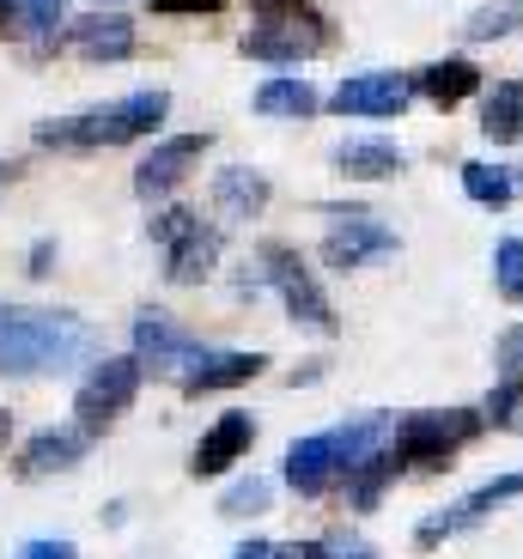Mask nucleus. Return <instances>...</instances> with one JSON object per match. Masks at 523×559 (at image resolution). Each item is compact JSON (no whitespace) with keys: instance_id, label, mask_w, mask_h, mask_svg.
<instances>
[{"instance_id":"13","label":"nucleus","mask_w":523,"mask_h":559,"mask_svg":"<svg viewBox=\"0 0 523 559\" xmlns=\"http://www.w3.org/2000/svg\"><path fill=\"white\" fill-rule=\"evenodd\" d=\"M134 353H141V365H153V371H177V378H183V371H189V365H195L207 347H201V341H189L170 317L141 310V317H134Z\"/></svg>"},{"instance_id":"31","label":"nucleus","mask_w":523,"mask_h":559,"mask_svg":"<svg viewBox=\"0 0 523 559\" xmlns=\"http://www.w3.org/2000/svg\"><path fill=\"white\" fill-rule=\"evenodd\" d=\"M19 559H80V547H73V542H25V547H19Z\"/></svg>"},{"instance_id":"10","label":"nucleus","mask_w":523,"mask_h":559,"mask_svg":"<svg viewBox=\"0 0 523 559\" xmlns=\"http://www.w3.org/2000/svg\"><path fill=\"white\" fill-rule=\"evenodd\" d=\"M85 450H92V432H85L80 419L73 426H43L37 438H25V450L13 456V475L19 480H43V475H68L80 468Z\"/></svg>"},{"instance_id":"16","label":"nucleus","mask_w":523,"mask_h":559,"mask_svg":"<svg viewBox=\"0 0 523 559\" xmlns=\"http://www.w3.org/2000/svg\"><path fill=\"white\" fill-rule=\"evenodd\" d=\"M269 359L262 353H201L195 365L183 371V395H219V390H243L250 378H262Z\"/></svg>"},{"instance_id":"1","label":"nucleus","mask_w":523,"mask_h":559,"mask_svg":"<svg viewBox=\"0 0 523 559\" xmlns=\"http://www.w3.org/2000/svg\"><path fill=\"white\" fill-rule=\"evenodd\" d=\"M92 322L73 310H0V378H56L92 353Z\"/></svg>"},{"instance_id":"15","label":"nucleus","mask_w":523,"mask_h":559,"mask_svg":"<svg viewBox=\"0 0 523 559\" xmlns=\"http://www.w3.org/2000/svg\"><path fill=\"white\" fill-rule=\"evenodd\" d=\"M329 110H341V116H402L408 110V80H402V73H359V80H341Z\"/></svg>"},{"instance_id":"39","label":"nucleus","mask_w":523,"mask_h":559,"mask_svg":"<svg viewBox=\"0 0 523 559\" xmlns=\"http://www.w3.org/2000/svg\"><path fill=\"white\" fill-rule=\"evenodd\" d=\"M7 438H13V414L0 407V450H7Z\"/></svg>"},{"instance_id":"17","label":"nucleus","mask_w":523,"mask_h":559,"mask_svg":"<svg viewBox=\"0 0 523 559\" xmlns=\"http://www.w3.org/2000/svg\"><path fill=\"white\" fill-rule=\"evenodd\" d=\"M68 49L85 61H128L134 56V25L122 13H85L68 25Z\"/></svg>"},{"instance_id":"35","label":"nucleus","mask_w":523,"mask_h":559,"mask_svg":"<svg viewBox=\"0 0 523 559\" xmlns=\"http://www.w3.org/2000/svg\"><path fill=\"white\" fill-rule=\"evenodd\" d=\"M49 262H56V243H37L31 250V274H49Z\"/></svg>"},{"instance_id":"36","label":"nucleus","mask_w":523,"mask_h":559,"mask_svg":"<svg viewBox=\"0 0 523 559\" xmlns=\"http://www.w3.org/2000/svg\"><path fill=\"white\" fill-rule=\"evenodd\" d=\"M317 378H323V359H311V365H298V371H293V390H298V383H317Z\"/></svg>"},{"instance_id":"4","label":"nucleus","mask_w":523,"mask_h":559,"mask_svg":"<svg viewBox=\"0 0 523 559\" xmlns=\"http://www.w3.org/2000/svg\"><path fill=\"white\" fill-rule=\"evenodd\" d=\"M141 378H146L141 353H116V359H98L92 371H85L80 395H73V419H80L92 438L110 432L116 419L134 407V395H141Z\"/></svg>"},{"instance_id":"7","label":"nucleus","mask_w":523,"mask_h":559,"mask_svg":"<svg viewBox=\"0 0 523 559\" xmlns=\"http://www.w3.org/2000/svg\"><path fill=\"white\" fill-rule=\"evenodd\" d=\"M511 499H523V475H494L487 487L468 492V499H456V504H444V511H432V518H420V530H414V547H439V542H451V535L475 530V523L494 518L499 504H511Z\"/></svg>"},{"instance_id":"14","label":"nucleus","mask_w":523,"mask_h":559,"mask_svg":"<svg viewBox=\"0 0 523 559\" xmlns=\"http://www.w3.org/2000/svg\"><path fill=\"white\" fill-rule=\"evenodd\" d=\"M250 444H255V419L231 407V414H219V419L207 426V432H201L195 456H189V475H195V480L226 475V468H231L238 456H250Z\"/></svg>"},{"instance_id":"28","label":"nucleus","mask_w":523,"mask_h":559,"mask_svg":"<svg viewBox=\"0 0 523 559\" xmlns=\"http://www.w3.org/2000/svg\"><path fill=\"white\" fill-rule=\"evenodd\" d=\"M494 280H499V298H511V305L523 298V238H506L494 250Z\"/></svg>"},{"instance_id":"25","label":"nucleus","mask_w":523,"mask_h":559,"mask_svg":"<svg viewBox=\"0 0 523 559\" xmlns=\"http://www.w3.org/2000/svg\"><path fill=\"white\" fill-rule=\"evenodd\" d=\"M61 13H68V0H19V31L43 49V43H56Z\"/></svg>"},{"instance_id":"5","label":"nucleus","mask_w":523,"mask_h":559,"mask_svg":"<svg viewBox=\"0 0 523 559\" xmlns=\"http://www.w3.org/2000/svg\"><path fill=\"white\" fill-rule=\"evenodd\" d=\"M153 243H165V274L177 280V286H201V280L213 274V262H219V231L201 225V213H189V207L158 213Z\"/></svg>"},{"instance_id":"11","label":"nucleus","mask_w":523,"mask_h":559,"mask_svg":"<svg viewBox=\"0 0 523 559\" xmlns=\"http://www.w3.org/2000/svg\"><path fill=\"white\" fill-rule=\"evenodd\" d=\"M207 146H213L207 134H177V140H165V146H153V153L134 165V195H141V201H165L170 189L201 165Z\"/></svg>"},{"instance_id":"38","label":"nucleus","mask_w":523,"mask_h":559,"mask_svg":"<svg viewBox=\"0 0 523 559\" xmlns=\"http://www.w3.org/2000/svg\"><path fill=\"white\" fill-rule=\"evenodd\" d=\"M25 177V165H13V158H0V189H7V182H19Z\"/></svg>"},{"instance_id":"9","label":"nucleus","mask_w":523,"mask_h":559,"mask_svg":"<svg viewBox=\"0 0 523 559\" xmlns=\"http://www.w3.org/2000/svg\"><path fill=\"white\" fill-rule=\"evenodd\" d=\"M341 480H347V462H341L335 432H311V438H298V444L286 450V487H293L298 499H323V492L341 487Z\"/></svg>"},{"instance_id":"27","label":"nucleus","mask_w":523,"mask_h":559,"mask_svg":"<svg viewBox=\"0 0 523 559\" xmlns=\"http://www.w3.org/2000/svg\"><path fill=\"white\" fill-rule=\"evenodd\" d=\"M269 499H274V487L262 475H250V480H238V487L219 499V511H226V518H262V511H269Z\"/></svg>"},{"instance_id":"6","label":"nucleus","mask_w":523,"mask_h":559,"mask_svg":"<svg viewBox=\"0 0 523 559\" xmlns=\"http://www.w3.org/2000/svg\"><path fill=\"white\" fill-rule=\"evenodd\" d=\"M262 267H269V280H274V293H281L286 317L305 322V329H317V335H335V310H329L323 286H317L311 267L298 262L286 243H262Z\"/></svg>"},{"instance_id":"37","label":"nucleus","mask_w":523,"mask_h":559,"mask_svg":"<svg viewBox=\"0 0 523 559\" xmlns=\"http://www.w3.org/2000/svg\"><path fill=\"white\" fill-rule=\"evenodd\" d=\"M13 25H19V0H0V37H7Z\"/></svg>"},{"instance_id":"20","label":"nucleus","mask_w":523,"mask_h":559,"mask_svg":"<svg viewBox=\"0 0 523 559\" xmlns=\"http://www.w3.org/2000/svg\"><path fill=\"white\" fill-rule=\"evenodd\" d=\"M482 134L499 146H518L523 140V80H499L482 104Z\"/></svg>"},{"instance_id":"19","label":"nucleus","mask_w":523,"mask_h":559,"mask_svg":"<svg viewBox=\"0 0 523 559\" xmlns=\"http://www.w3.org/2000/svg\"><path fill=\"white\" fill-rule=\"evenodd\" d=\"M402 475H408V462H402L396 438H390L378 456H366L354 475H347V499H354V511H371V504L383 499V487H390V480H402Z\"/></svg>"},{"instance_id":"30","label":"nucleus","mask_w":523,"mask_h":559,"mask_svg":"<svg viewBox=\"0 0 523 559\" xmlns=\"http://www.w3.org/2000/svg\"><path fill=\"white\" fill-rule=\"evenodd\" d=\"M323 559H378V554H371V542H359V535H329Z\"/></svg>"},{"instance_id":"8","label":"nucleus","mask_w":523,"mask_h":559,"mask_svg":"<svg viewBox=\"0 0 523 559\" xmlns=\"http://www.w3.org/2000/svg\"><path fill=\"white\" fill-rule=\"evenodd\" d=\"M329 37V25L317 13H281V19H262V25L243 37V56L250 61H298V56H317Z\"/></svg>"},{"instance_id":"23","label":"nucleus","mask_w":523,"mask_h":559,"mask_svg":"<svg viewBox=\"0 0 523 559\" xmlns=\"http://www.w3.org/2000/svg\"><path fill=\"white\" fill-rule=\"evenodd\" d=\"M250 110L255 116H281V122H305V116H317L323 104H317V92L305 80H269L250 98Z\"/></svg>"},{"instance_id":"32","label":"nucleus","mask_w":523,"mask_h":559,"mask_svg":"<svg viewBox=\"0 0 523 559\" xmlns=\"http://www.w3.org/2000/svg\"><path fill=\"white\" fill-rule=\"evenodd\" d=\"M158 13H226V0H153Z\"/></svg>"},{"instance_id":"21","label":"nucleus","mask_w":523,"mask_h":559,"mask_svg":"<svg viewBox=\"0 0 523 559\" xmlns=\"http://www.w3.org/2000/svg\"><path fill=\"white\" fill-rule=\"evenodd\" d=\"M420 92L439 104V110H456L463 98L482 92V73H475V61H432V68L420 73Z\"/></svg>"},{"instance_id":"3","label":"nucleus","mask_w":523,"mask_h":559,"mask_svg":"<svg viewBox=\"0 0 523 559\" xmlns=\"http://www.w3.org/2000/svg\"><path fill=\"white\" fill-rule=\"evenodd\" d=\"M487 432V414L482 407H420V414L396 419V450L408 468H426V475H439L451 468L456 450L475 444Z\"/></svg>"},{"instance_id":"29","label":"nucleus","mask_w":523,"mask_h":559,"mask_svg":"<svg viewBox=\"0 0 523 559\" xmlns=\"http://www.w3.org/2000/svg\"><path fill=\"white\" fill-rule=\"evenodd\" d=\"M499 378H523V329L499 335Z\"/></svg>"},{"instance_id":"12","label":"nucleus","mask_w":523,"mask_h":559,"mask_svg":"<svg viewBox=\"0 0 523 559\" xmlns=\"http://www.w3.org/2000/svg\"><path fill=\"white\" fill-rule=\"evenodd\" d=\"M396 250V231L390 225H378V219H366V213H347V225H335L323 238V262L329 267H341V274H354V267H366V262H383V255Z\"/></svg>"},{"instance_id":"2","label":"nucleus","mask_w":523,"mask_h":559,"mask_svg":"<svg viewBox=\"0 0 523 559\" xmlns=\"http://www.w3.org/2000/svg\"><path fill=\"white\" fill-rule=\"evenodd\" d=\"M170 116L165 92H134V98L110 104V110H85V116H56V122H37L31 140L37 146H61V153H98V146H128V140L153 134Z\"/></svg>"},{"instance_id":"22","label":"nucleus","mask_w":523,"mask_h":559,"mask_svg":"<svg viewBox=\"0 0 523 559\" xmlns=\"http://www.w3.org/2000/svg\"><path fill=\"white\" fill-rule=\"evenodd\" d=\"M213 195H219V207H226V213L250 219V213L269 207V177H262V170H250V165H231V170H219V177H213Z\"/></svg>"},{"instance_id":"33","label":"nucleus","mask_w":523,"mask_h":559,"mask_svg":"<svg viewBox=\"0 0 523 559\" xmlns=\"http://www.w3.org/2000/svg\"><path fill=\"white\" fill-rule=\"evenodd\" d=\"M255 13L262 19H281V13H298V7H305V0H250Z\"/></svg>"},{"instance_id":"24","label":"nucleus","mask_w":523,"mask_h":559,"mask_svg":"<svg viewBox=\"0 0 523 559\" xmlns=\"http://www.w3.org/2000/svg\"><path fill=\"white\" fill-rule=\"evenodd\" d=\"M463 189L482 201V207H506V201L523 189V177L506 170V165H463Z\"/></svg>"},{"instance_id":"26","label":"nucleus","mask_w":523,"mask_h":559,"mask_svg":"<svg viewBox=\"0 0 523 559\" xmlns=\"http://www.w3.org/2000/svg\"><path fill=\"white\" fill-rule=\"evenodd\" d=\"M523 25V0H494V7H482V13L468 19V37L487 43V37H506V31Z\"/></svg>"},{"instance_id":"18","label":"nucleus","mask_w":523,"mask_h":559,"mask_svg":"<svg viewBox=\"0 0 523 559\" xmlns=\"http://www.w3.org/2000/svg\"><path fill=\"white\" fill-rule=\"evenodd\" d=\"M329 165H335L341 177L378 182V177H396L402 170V153L390 146V140H341L335 153H329Z\"/></svg>"},{"instance_id":"34","label":"nucleus","mask_w":523,"mask_h":559,"mask_svg":"<svg viewBox=\"0 0 523 559\" xmlns=\"http://www.w3.org/2000/svg\"><path fill=\"white\" fill-rule=\"evenodd\" d=\"M274 554V542H243V547H231V559H269Z\"/></svg>"}]
</instances>
